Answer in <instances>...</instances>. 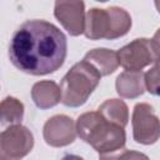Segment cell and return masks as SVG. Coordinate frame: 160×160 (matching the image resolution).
I'll use <instances>...</instances> for the list:
<instances>
[{
  "mask_svg": "<svg viewBox=\"0 0 160 160\" xmlns=\"http://www.w3.org/2000/svg\"><path fill=\"white\" fill-rule=\"evenodd\" d=\"M100 79L101 75L88 61L76 62L61 80V102L69 108L84 105L99 85Z\"/></svg>",
  "mask_w": 160,
  "mask_h": 160,
  "instance_id": "obj_4",
  "label": "cell"
},
{
  "mask_svg": "<svg viewBox=\"0 0 160 160\" xmlns=\"http://www.w3.org/2000/svg\"><path fill=\"white\" fill-rule=\"evenodd\" d=\"M31 99L39 109L46 110L61 101V89L52 80L38 81L32 85Z\"/></svg>",
  "mask_w": 160,
  "mask_h": 160,
  "instance_id": "obj_10",
  "label": "cell"
},
{
  "mask_svg": "<svg viewBox=\"0 0 160 160\" xmlns=\"http://www.w3.org/2000/svg\"><path fill=\"white\" fill-rule=\"evenodd\" d=\"M76 132L82 141L91 145L101 156L121 150L126 142L124 128L109 122L99 111L81 114L76 121Z\"/></svg>",
  "mask_w": 160,
  "mask_h": 160,
  "instance_id": "obj_2",
  "label": "cell"
},
{
  "mask_svg": "<svg viewBox=\"0 0 160 160\" xmlns=\"http://www.w3.org/2000/svg\"><path fill=\"white\" fill-rule=\"evenodd\" d=\"M154 4H155V6H156V9H158V11H159V14H160V1H155Z\"/></svg>",
  "mask_w": 160,
  "mask_h": 160,
  "instance_id": "obj_20",
  "label": "cell"
},
{
  "mask_svg": "<svg viewBox=\"0 0 160 160\" xmlns=\"http://www.w3.org/2000/svg\"><path fill=\"white\" fill-rule=\"evenodd\" d=\"M132 138L142 145H152L160 138V120L150 104L139 102L132 110Z\"/></svg>",
  "mask_w": 160,
  "mask_h": 160,
  "instance_id": "obj_7",
  "label": "cell"
},
{
  "mask_svg": "<svg viewBox=\"0 0 160 160\" xmlns=\"http://www.w3.org/2000/svg\"><path fill=\"white\" fill-rule=\"evenodd\" d=\"M82 60L88 61L101 76L112 74L120 65L118 51L105 48H98L88 51Z\"/></svg>",
  "mask_w": 160,
  "mask_h": 160,
  "instance_id": "obj_12",
  "label": "cell"
},
{
  "mask_svg": "<svg viewBox=\"0 0 160 160\" xmlns=\"http://www.w3.org/2000/svg\"><path fill=\"white\" fill-rule=\"evenodd\" d=\"M32 146L34 136L26 126H9L1 132L0 160H20L32 150Z\"/></svg>",
  "mask_w": 160,
  "mask_h": 160,
  "instance_id": "obj_6",
  "label": "cell"
},
{
  "mask_svg": "<svg viewBox=\"0 0 160 160\" xmlns=\"http://www.w3.org/2000/svg\"><path fill=\"white\" fill-rule=\"evenodd\" d=\"M114 160H150L145 154L135 150H125L120 155L114 156Z\"/></svg>",
  "mask_w": 160,
  "mask_h": 160,
  "instance_id": "obj_16",
  "label": "cell"
},
{
  "mask_svg": "<svg viewBox=\"0 0 160 160\" xmlns=\"http://www.w3.org/2000/svg\"><path fill=\"white\" fill-rule=\"evenodd\" d=\"M76 124L66 115L51 116L44 125L42 136L48 145L61 148L74 142L76 138Z\"/></svg>",
  "mask_w": 160,
  "mask_h": 160,
  "instance_id": "obj_8",
  "label": "cell"
},
{
  "mask_svg": "<svg viewBox=\"0 0 160 160\" xmlns=\"http://www.w3.org/2000/svg\"><path fill=\"white\" fill-rule=\"evenodd\" d=\"M100 160H114V156H106V155H102L100 158Z\"/></svg>",
  "mask_w": 160,
  "mask_h": 160,
  "instance_id": "obj_19",
  "label": "cell"
},
{
  "mask_svg": "<svg viewBox=\"0 0 160 160\" xmlns=\"http://www.w3.org/2000/svg\"><path fill=\"white\" fill-rule=\"evenodd\" d=\"M120 65L126 71H141L160 59V48L152 39H135L118 51Z\"/></svg>",
  "mask_w": 160,
  "mask_h": 160,
  "instance_id": "obj_5",
  "label": "cell"
},
{
  "mask_svg": "<svg viewBox=\"0 0 160 160\" xmlns=\"http://www.w3.org/2000/svg\"><path fill=\"white\" fill-rule=\"evenodd\" d=\"M68 54L64 32L45 20H28L12 34L9 44L11 64L29 75H48L59 70Z\"/></svg>",
  "mask_w": 160,
  "mask_h": 160,
  "instance_id": "obj_1",
  "label": "cell"
},
{
  "mask_svg": "<svg viewBox=\"0 0 160 160\" xmlns=\"http://www.w3.org/2000/svg\"><path fill=\"white\" fill-rule=\"evenodd\" d=\"M61 160H84L81 156H79V155H72V154H68V155H65V156H62V159Z\"/></svg>",
  "mask_w": 160,
  "mask_h": 160,
  "instance_id": "obj_17",
  "label": "cell"
},
{
  "mask_svg": "<svg viewBox=\"0 0 160 160\" xmlns=\"http://www.w3.org/2000/svg\"><path fill=\"white\" fill-rule=\"evenodd\" d=\"M131 28L130 14L118 6L106 9L92 8L85 18V36L90 40H115L129 32Z\"/></svg>",
  "mask_w": 160,
  "mask_h": 160,
  "instance_id": "obj_3",
  "label": "cell"
},
{
  "mask_svg": "<svg viewBox=\"0 0 160 160\" xmlns=\"http://www.w3.org/2000/svg\"><path fill=\"white\" fill-rule=\"evenodd\" d=\"M116 92L125 99H136L145 91V74L142 71H124L115 81Z\"/></svg>",
  "mask_w": 160,
  "mask_h": 160,
  "instance_id": "obj_11",
  "label": "cell"
},
{
  "mask_svg": "<svg viewBox=\"0 0 160 160\" xmlns=\"http://www.w3.org/2000/svg\"><path fill=\"white\" fill-rule=\"evenodd\" d=\"M54 15L71 36H79L85 31L86 15L82 1H56Z\"/></svg>",
  "mask_w": 160,
  "mask_h": 160,
  "instance_id": "obj_9",
  "label": "cell"
},
{
  "mask_svg": "<svg viewBox=\"0 0 160 160\" xmlns=\"http://www.w3.org/2000/svg\"><path fill=\"white\" fill-rule=\"evenodd\" d=\"M24 118V104L16 98L8 96L1 101V125H20Z\"/></svg>",
  "mask_w": 160,
  "mask_h": 160,
  "instance_id": "obj_14",
  "label": "cell"
},
{
  "mask_svg": "<svg viewBox=\"0 0 160 160\" xmlns=\"http://www.w3.org/2000/svg\"><path fill=\"white\" fill-rule=\"evenodd\" d=\"M145 88L155 96H160V59L145 72Z\"/></svg>",
  "mask_w": 160,
  "mask_h": 160,
  "instance_id": "obj_15",
  "label": "cell"
},
{
  "mask_svg": "<svg viewBox=\"0 0 160 160\" xmlns=\"http://www.w3.org/2000/svg\"><path fill=\"white\" fill-rule=\"evenodd\" d=\"M152 40H154V41L158 44V46L160 48V28H159V29L156 30V32L154 34V38H152Z\"/></svg>",
  "mask_w": 160,
  "mask_h": 160,
  "instance_id": "obj_18",
  "label": "cell"
},
{
  "mask_svg": "<svg viewBox=\"0 0 160 160\" xmlns=\"http://www.w3.org/2000/svg\"><path fill=\"white\" fill-rule=\"evenodd\" d=\"M99 114L109 122L116 124L125 129L129 122L128 105L120 99H108L98 109Z\"/></svg>",
  "mask_w": 160,
  "mask_h": 160,
  "instance_id": "obj_13",
  "label": "cell"
}]
</instances>
